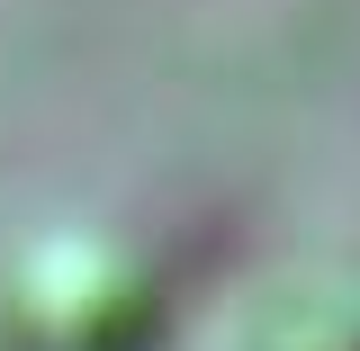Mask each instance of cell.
<instances>
[{"mask_svg": "<svg viewBox=\"0 0 360 351\" xmlns=\"http://www.w3.org/2000/svg\"><path fill=\"white\" fill-rule=\"evenodd\" d=\"M9 324L27 351H153L162 270L108 225H45L9 262Z\"/></svg>", "mask_w": 360, "mask_h": 351, "instance_id": "1", "label": "cell"}, {"mask_svg": "<svg viewBox=\"0 0 360 351\" xmlns=\"http://www.w3.org/2000/svg\"><path fill=\"white\" fill-rule=\"evenodd\" d=\"M225 351H360V279L352 270L262 279L225 324Z\"/></svg>", "mask_w": 360, "mask_h": 351, "instance_id": "2", "label": "cell"}]
</instances>
